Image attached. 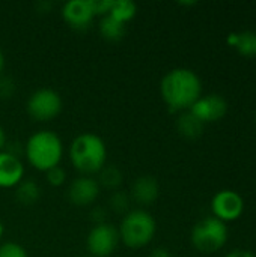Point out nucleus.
Listing matches in <instances>:
<instances>
[{"label": "nucleus", "mask_w": 256, "mask_h": 257, "mask_svg": "<svg viewBox=\"0 0 256 257\" xmlns=\"http://www.w3.org/2000/svg\"><path fill=\"white\" fill-rule=\"evenodd\" d=\"M160 95L172 111H187L202 96V81L189 68H175L160 81Z\"/></svg>", "instance_id": "1"}, {"label": "nucleus", "mask_w": 256, "mask_h": 257, "mask_svg": "<svg viewBox=\"0 0 256 257\" xmlns=\"http://www.w3.org/2000/svg\"><path fill=\"white\" fill-rule=\"evenodd\" d=\"M68 157L81 176L98 175L107 161V146L100 136L83 133L71 142Z\"/></svg>", "instance_id": "2"}, {"label": "nucleus", "mask_w": 256, "mask_h": 257, "mask_svg": "<svg viewBox=\"0 0 256 257\" xmlns=\"http://www.w3.org/2000/svg\"><path fill=\"white\" fill-rule=\"evenodd\" d=\"M24 154L33 169L45 173L60 164L63 157V143L54 131H36L27 139Z\"/></svg>", "instance_id": "3"}, {"label": "nucleus", "mask_w": 256, "mask_h": 257, "mask_svg": "<svg viewBox=\"0 0 256 257\" xmlns=\"http://www.w3.org/2000/svg\"><path fill=\"white\" fill-rule=\"evenodd\" d=\"M119 241L130 248L146 247L157 233L155 218L145 209L128 211L118 229Z\"/></svg>", "instance_id": "4"}, {"label": "nucleus", "mask_w": 256, "mask_h": 257, "mask_svg": "<svg viewBox=\"0 0 256 257\" xmlns=\"http://www.w3.org/2000/svg\"><path fill=\"white\" fill-rule=\"evenodd\" d=\"M228 236L229 233L226 223L217 220L216 217H207L193 226L190 241L198 251L210 254L223 248Z\"/></svg>", "instance_id": "5"}, {"label": "nucleus", "mask_w": 256, "mask_h": 257, "mask_svg": "<svg viewBox=\"0 0 256 257\" xmlns=\"http://www.w3.org/2000/svg\"><path fill=\"white\" fill-rule=\"evenodd\" d=\"M63 102L62 96L59 92L50 89V87H42L35 90L26 104L27 114L36 120V122H48L57 117L62 111Z\"/></svg>", "instance_id": "6"}, {"label": "nucleus", "mask_w": 256, "mask_h": 257, "mask_svg": "<svg viewBox=\"0 0 256 257\" xmlns=\"http://www.w3.org/2000/svg\"><path fill=\"white\" fill-rule=\"evenodd\" d=\"M119 244V233L109 223L95 224L86 238V247L92 257L112 256Z\"/></svg>", "instance_id": "7"}, {"label": "nucleus", "mask_w": 256, "mask_h": 257, "mask_svg": "<svg viewBox=\"0 0 256 257\" xmlns=\"http://www.w3.org/2000/svg\"><path fill=\"white\" fill-rule=\"evenodd\" d=\"M211 211L217 220L229 223L241 217L244 211V200L234 190H220L211 199Z\"/></svg>", "instance_id": "8"}, {"label": "nucleus", "mask_w": 256, "mask_h": 257, "mask_svg": "<svg viewBox=\"0 0 256 257\" xmlns=\"http://www.w3.org/2000/svg\"><path fill=\"white\" fill-rule=\"evenodd\" d=\"M189 111L195 114L202 123L219 122L228 113V101L219 93H210V95L201 96L190 107Z\"/></svg>", "instance_id": "9"}, {"label": "nucleus", "mask_w": 256, "mask_h": 257, "mask_svg": "<svg viewBox=\"0 0 256 257\" xmlns=\"http://www.w3.org/2000/svg\"><path fill=\"white\" fill-rule=\"evenodd\" d=\"M62 18L74 30H86L91 27L95 14L91 0H69L62 6Z\"/></svg>", "instance_id": "10"}, {"label": "nucleus", "mask_w": 256, "mask_h": 257, "mask_svg": "<svg viewBox=\"0 0 256 257\" xmlns=\"http://www.w3.org/2000/svg\"><path fill=\"white\" fill-rule=\"evenodd\" d=\"M100 184L92 176H80L69 184L68 199L77 208H86L97 202L100 196Z\"/></svg>", "instance_id": "11"}, {"label": "nucleus", "mask_w": 256, "mask_h": 257, "mask_svg": "<svg viewBox=\"0 0 256 257\" xmlns=\"http://www.w3.org/2000/svg\"><path fill=\"white\" fill-rule=\"evenodd\" d=\"M24 179V166L18 155L3 151L0 152V188H14Z\"/></svg>", "instance_id": "12"}, {"label": "nucleus", "mask_w": 256, "mask_h": 257, "mask_svg": "<svg viewBox=\"0 0 256 257\" xmlns=\"http://www.w3.org/2000/svg\"><path fill=\"white\" fill-rule=\"evenodd\" d=\"M160 196V185L158 181L151 176V175H142L139 176L133 185H131V191H130V199H133L136 203L142 205V206H149L152 205Z\"/></svg>", "instance_id": "13"}, {"label": "nucleus", "mask_w": 256, "mask_h": 257, "mask_svg": "<svg viewBox=\"0 0 256 257\" xmlns=\"http://www.w3.org/2000/svg\"><path fill=\"white\" fill-rule=\"evenodd\" d=\"M205 123H202L195 114H192L189 110L183 111L177 120V130L180 136H183L187 140H195L202 136Z\"/></svg>", "instance_id": "14"}, {"label": "nucleus", "mask_w": 256, "mask_h": 257, "mask_svg": "<svg viewBox=\"0 0 256 257\" xmlns=\"http://www.w3.org/2000/svg\"><path fill=\"white\" fill-rule=\"evenodd\" d=\"M15 188H17L15 197L24 206L35 205L41 197V188L33 179H23Z\"/></svg>", "instance_id": "15"}, {"label": "nucleus", "mask_w": 256, "mask_h": 257, "mask_svg": "<svg viewBox=\"0 0 256 257\" xmlns=\"http://www.w3.org/2000/svg\"><path fill=\"white\" fill-rule=\"evenodd\" d=\"M100 32L103 38L109 42H118L125 35V24L119 23L118 20L112 18L110 15H106L100 21Z\"/></svg>", "instance_id": "16"}, {"label": "nucleus", "mask_w": 256, "mask_h": 257, "mask_svg": "<svg viewBox=\"0 0 256 257\" xmlns=\"http://www.w3.org/2000/svg\"><path fill=\"white\" fill-rule=\"evenodd\" d=\"M137 14V5L130 0H113L109 15L122 24L131 21Z\"/></svg>", "instance_id": "17"}, {"label": "nucleus", "mask_w": 256, "mask_h": 257, "mask_svg": "<svg viewBox=\"0 0 256 257\" xmlns=\"http://www.w3.org/2000/svg\"><path fill=\"white\" fill-rule=\"evenodd\" d=\"M124 181V175L122 172L116 167V166H104L101 169V172L98 173V184L100 187L109 188V190H118L121 187Z\"/></svg>", "instance_id": "18"}, {"label": "nucleus", "mask_w": 256, "mask_h": 257, "mask_svg": "<svg viewBox=\"0 0 256 257\" xmlns=\"http://www.w3.org/2000/svg\"><path fill=\"white\" fill-rule=\"evenodd\" d=\"M237 51L244 57H255L256 56V32L255 30H243L237 32Z\"/></svg>", "instance_id": "19"}, {"label": "nucleus", "mask_w": 256, "mask_h": 257, "mask_svg": "<svg viewBox=\"0 0 256 257\" xmlns=\"http://www.w3.org/2000/svg\"><path fill=\"white\" fill-rule=\"evenodd\" d=\"M130 200L131 199L125 191H115L109 199V205L116 214H124L130 206Z\"/></svg>", "instance_id": "20"}, {"label": "nucleus", "mask_w": 256, "mask_h": 257, "mask_svg": "<svg viewBox=\"0 0 256 257\" xmlns=\"http://www.w3.org/2000/svg\"><path fill=\"white\" fill-rule=\"evenodd\" d=\"M0 257H29L26 248L17 242L0 244Z\"/></svg>", "instance_id": "21"}, {"label": "nucleus", "mask_w": 256, "mask_h": 257, "mask_svg": "<svg viewBox=\"0 0 256 257\" xmlns=\"http://www.w3.org/2000/svg\"><path fill=\"white\" fill-rule=\"evenodd\" d=\"M45 179H47V182L51 187H60L66 181V173H65V170L60 166H57V167L45 172Z\"/></svg>", "instance_id": "22"}, {"label": "nucleus", "mask_w": 256, "mask_h": 257, "mask_svg": "<svg viewBox=\"0 0 256 257\" xmlns=\"http://www.w3.org/2000/svg\"><path fill=\"white\" fill-rule=\"evenodd\" d=\"M15 93V81L11 77H0V99H9Z\"/></svg>", "instance_id": "23"}, {"label": "nucleus", "mask_w": 256, "mask_h": 257, "mask_svg": "<svg viewBox=\"0 0 256 257\" xmlns=\"http://www.w3.org/2000/svg\"><path fill=\"white\" fill-rule=\"evenodd\" d=\"M112 3H113V0H91V5H92L95 17L97 15H101V17L109 15Z\"/></svg>", "instance_id": "24"}, {"label": "nucleus", "mask_w": 256, "mask_h": 257, "mask_svg": "<svg viewBox=\"0 0 256 257\" xmlns=\"http://www.w3.org/2000/svg\"><path fill=\"white\" fill-rule=\"evenodd\" d=\"M104 217H106V214H104V211H103L101 208H98V209H95V211L92 212V220L95 221V224L104 223Z\"/></svg>", "instance_id": "25"}, {"label": "nucleus", "mask_w": 256, "mask_h": 257, "mask_svg": "<svg viewBox=\"0 0 256 257\" xmlns=\"http://www.w3.org/2000/svg\"><path fill=\"white\" fill-rule=\"evenodd\" d=\"M151 257H172V253L167 248H164V247H158V248L152 250Z\"/></svg>", "instance_id": "26"}, {"label": "nucleus", "mask_w": 256, "mask_h": 257, "mask_svg": "<svg viewBox=\"0 0 256 257\" xmlns=\"http://www.w3.org/2000/svg\"><path fill=\"white\" fill-rule=\"evenodd\" d=\"M225 257H255L250 251L247 250H234L231 253H228Z\"/></svg>", "instance_id": "27"}, {"label": "nucleus", "mask_w": 256, "mask_h": 257, "mask_svg": "<svg viewBox=\"0 0 256 257\" xmlns=\"http://www.w3.org/2000/svg\"><path fill=\"white\" fill-rule=\"evenodd\" d=\"M6 145H8L6 133H5V128L0 125V152H3L6 149Z\"/></svg>", "instance_id": "28"}, {"label": "nucleus", "mask_w": 256, "mask_h": 257, "mask_svg": "<svg viewBox=\"0 0 256 257\" xmlns=\"http://www.w3.org/2000/svg\"><path fill=\"white\" fill-rule=\"evenodd\" d=\"M5 65H6L5 53H3V50L0 48V77L3 75V71H5Z\"/></svg>", "instance_id": "29"}, {"label": "nucleus", "mask_w": 256, "mask_h": 257, "mask_svg": "<svg viewBox=\"0 0 256 257\" xmlns=\"http://www.w3.org/2000/svg\"><path fill=\"white\" fill-rule=\"evenodd\" d=\"M3 235H5V226H3V223H2V220H0V241H2V238H3Z\"/></svg>", "instance_id": "30"}, {"label": "nucleus", "mask_w": 256, "mask_h": 257, "mask_svg": "<svg viewBox=\"0 0 256 257\" xmlns=\"http://www.w3.org/2000/svg\"><path fill=\"white\" fill-rule=\"evenodd\" d=\"M180 5H183V6H192V5H196V2H180Z\"/></svg>", "instance_id": "31"}, {"label": "nucleus", "mask_w": 256, "mask_h": 257, "mask_svg": "<svg viewBox=\"0 0 256 257\" xmlns=\"http://www.w3.org/2000/svg\"><path fill=\"white\" fill-rule=\"evenodd\" d=\"M255 125H256V114H255Z\"/></svg>", "instance_id": "32"}, {"label": "nucleus", "mask_w": 256, "mask_h": 257, "mask_svg": "<svg viewBox=\"0 0 256 257\" xmlns=\"http://www.w3.org/2000/svg\"><path fill=\"white\" fill-rule=\"evenodd\" d=\"M84 257H92V256H84Z\"/></svg>", "instance_id": "33"}]
</instances>
